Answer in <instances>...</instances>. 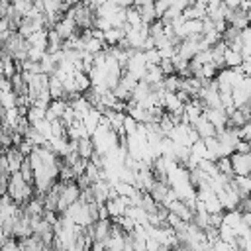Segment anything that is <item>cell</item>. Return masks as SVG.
<instances>
[{
  "instance_id": "6da1fadb",
  "label": "cell",
  "mask_w": 251,
  "mask_h": 251,
  "mask_svg": "<svg viewBox=\"0 0 251 251\" xmlns=\"http://www.w3.org/2000/svg\"><path fill=\"white\" fill-rule=\"evenodd\" d=\"M231 171L235 176H249L251 173V153H231L229 155Z\"/></svg>"
},
{
  "instance_id": "7a4b0ae2",
  "label": "cell",
  "mask_w": 251,
  "mask_h": 251,
  "mask_svg": "<svg viewBox=\"0 0 251 251\" xmlns=\"http://www.w3.org/2000/svg\"><path fill=\"white\" fill-rule=\"evenodd\" d=\"M75 151H76V155H78L80 159H86V161H88L90 155L94 153V143H92V139H90L88 135L76 139V141H75Z\"/></svg>"
},
{
  "instance_id": "3957f363",
  "label": "cell",
  "mask_w": 251,
  "mask_h": 251,
  "mask_svg": "<svg viewBox=\"0 0 251 251\" xmlns=\"http://www.w3.org/2000/svg\"><path fill=\"white\" fill-rule=\"evenodd\" d=\"M4 157H6V163H8L10 173H18V171H20V165H22V161H24V155H22L16 147H8V149L4 151Z\"/></svg>"
},
{
  "instance_id": "277c9868",
  "label": "cell",
  "mask_w": 251,
  "mask_h": 251,
  "mask_svg": "<svg viewBox=\"0 0 251 251\" xmlns=\"http://www.w3.org/2000/svg\"><path fill=\"white\" fill-rule=\"evenodd\" d=\"M241 63H243L241 53L235 51V49L226 47V51H224V67H226V69H235V67H239Z\"/></svg>"
},
{
  "instance_id": "5b68a950",
  "label": "cell",
  "mask_w": 251,
  "mask_h": 251,
  "mask_svg": "<svg viewBox=\"0 0 251 251\" xmlns=\"http://www.w3.org/2000/svg\"><path fill=\"white\" fill-rule=\"evenodd\" d=\"M20 176L27 182V184H33V169H31V163H29V159L27 157H24V161H22V165H20Z\"/></svg>"
},
{
  "instance_id": "8992f818",
  "label": "cell",
  "mask_w": 251,
  "mask_h": 251,
  "mask_svg": "<svg viewBox=\"0 0 251 251\" xmlns=\"http://www.w3.org/2000/svg\"><path fill=\"white\" fill-rule=\"evenodd\" d=\"M112 2H114L116 8H120V10H127V8L133 6V0H112Z\"/></svg>"
},
{
  "instance_id": "52a82bcc",
  "label": "cell",
  "mask_w": 251,
  "mask_h": 251,
  "mask_svg": "<svg viewBox=\"0 0 251 251\" xmlns=\"http://www.w3.org/2000/svg\"><path fill=\"white\" fill-rule=\"evenodd\" d=\"M235 153H249V141H237Z\"/></svg>"
}]
</instances>
